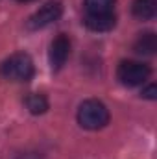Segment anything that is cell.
I'll use <instances>...</instances> for the list:
<instances>
[{"label": "cell", "mask_w": 157, "mask_h": 159, "mask_svg": "<svg viewBox=\"0 0 157 159\" xmlns=\"http://www.w3.org/2000/svg\"><path fill=\"white\" fill-rule=\"evenodd\" d=\"M78 122L85 129H102L109 122V109L100 100H85L78 109Z\"/></svg>", "instance_id": "7a4b0ae2"}, {"label": "cell", "mask_w": 157, "mask_h": 159, "mask_svg": "<svg viewBox=\"0 0 157 159\" xmlns=\"http://www.w3.org/2000/svg\"><path fill=\"white\" fill-rule=\"evenodd\" d=\"M34 72L35 67L28 54H13L0 65V76L9 81H30Z\"/></svg>", "instance_id": "6da1fadb"}, {"label": "cell", "mask_w": 157, "mask_h": 159, "mask_svg": "<svg viewBox=\"0 0 157 159\" xmlns=\"http://www.w3.org/2000/svg\"><path fill=\"white\" fill-rule=\"evenodd\" d=\"M133 50L137 54H142V56H152L154 52L157 50V37L154 32H144L141 34L135 44H133Z\"/></svg>", "instance_id": "ba28073f"}, {"label": "cell", "mask_w": 157, "mask_h": 159, "mask_svg": "<svg viewBox=\"0 0 157 159\" xmlns=\"http://www.w3.org/2000/svg\"><path fill=\"white\" fill-rule=\"evenodd\" d=\"M117 0H85L87 13H113Z\"/></svg>", "instance_id": "30bf717a"}, {"label": "cell", "mask_w": 157, "mask_h": 159, "mask_svg": "<svg viewBox=\"0 0 157 159\" xmlns=\"http://www.w3.org/2000/svg\"><path fill=\"white\" fill-rule=\"evenodd\" d=\"M17 2H32V0H17Z\"/></svg>", "instance_id": "4fadbf2b"}, {"label": "cell", "mask_w": 157, "mask_h": 159, "mask_svg": "<svg viewBox=\"0 0 157 159\" xmlns=\"http://www.w3.org/2000/svg\"><path fill=\"white\" fill-rule=\"evenodd\" d=\"M61 13H63V6H61V2H57V0L46 2L41 9H37V11L30 17L28 26H30L32 30L44 28V26H48V24L56 22V20L61 17Z\"/></svg>", "instance_id": "277c9868"}, {"label": "cell", "mask_w": 157, "mask_h": 159, "mask_svg": "<svg viewBox=\"0 0 157 159\" xmlns=\"http://www.w3.org/2000/svg\"><path fill=\"white\" fill-rule=\"evenodd\" d=\"M150 72H152L150 67L141 63V61H122L118 65L117 76L124 85L135 87V85L144 83L148 80V76H150Z\"/></svg>", "instance_id": "3957f363"}, {"label": "cell", "mask_w": 157, "mask_h": 159, "mask_svg": "<svg viewBox=\"0 0 157 159\" xmlns=\"http://www.w3.org/2000/svg\"><path fill=\"white\" fill-rule=\"evenodd\" d=\"M131 11L141 20H150L157 13V0H133Z\"/></svg>", "instance_id": "52a82bcc"}, {"label": "cell", "mask_w": 157, "mask_h": 159, "mask_svg": "<svg viewBox=\"0 0 157 159\" xmlns=\"http://www.w3.org/2000/svg\"><path fill=\"white\" fill-rule=\"evenodd\" d=\"M83 22L92 32H109L115 28L117 17L115 13H87Z\"/></svg>", "instance_id": "8992f818"}, {"label": "cell", "mask_w": 157, "mask_h": 159, "mask_svg": "<svg viewBox=\"0 0 157 159\" xmlns=\"http://www.w3.org/2000/svg\"><path fill=\"white\" fill-rule=\"evenodd\" d=\"M70 56V39L65 34H59L50 44V65L54 70H59Z\"/></svg>", "instance_id": "5b68a950"}, {"label": "cell", "mask_w": 157, "mask_h": 159, "mask_svg": "<svg viewBox=\"0 0 157 159\" xmlns=\"http://www.w3.org/2000/svg\"><path fill=\"white\" fill-rule=\"evenodd\" d=\"M19 159H39V156L37 154H22Z\"/></svg>", "instance_id": "7c38bea8"}, {"label": "cell", "mask_w": 157, "mask_h": 159, "mask_svg": "<svg viewBox=\"0 0 157 159\" xmlns=\"http://www.w3.org/2000/svg\"><path fill=\"white\" fill-rule=\"evenodd\" d=\"M26 107L30 109V113L34 115H43L46 109H48V100L44 94L41 93H32L26 96Z\"/></svg>", "instance_id": "9c48e42d"}, {"label": "cell", "mask_w": 157, "mask_h": 159, "mask_svg": "<svg viewBox=\"0 0 157 159\" xmlns=\"http://www.w3.org/2000/svg\"><path fill=\"white\" fill-rule=\"evenodd\" d=\"M142 96L144 98H148V100H155L157 98V87L152 83V85H148L144 91H142Z\"/></svg>", "instance_id": "8fae6325"}]
</instances>
